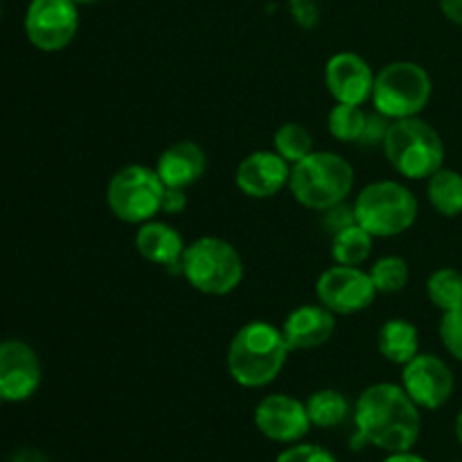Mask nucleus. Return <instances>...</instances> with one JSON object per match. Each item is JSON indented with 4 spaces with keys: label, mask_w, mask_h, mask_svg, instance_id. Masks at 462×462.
<instances>
[{
    "label": "nucleus",
    "mask_w": 462,
    "mask_h": 462,
    "mask_svg": "<svg viewBox=\"0 0 462 462\" xmlns=\"http://www.w3.org/2000/svg\"><path fill=\"white\" fill-rule=\"evenodd\" d=\"M374 70L361 54L337 52L325 63V86L337 104L364 106L373 99Z\"/></svg>",
    "instance_id": "nucleus-14"
},
{
    "label": "nucleus",
    "mask_w": 462,
    "mask_h": 462,
    "mask_svg": "<svg viewBox=\"0 0 462 462\" xmlns=\"http://www.w3.org/2000/svg\"><path fill=\"white\" fill-rule=\"evenodd\" d=\"M134 246L138 255L147 260L149 264L165 266L174 273H180V257H183L188 244L174 226L167 224V221L152 219L138 226Z\"/></svg>",
    "instance_id": "nucleus-18"
},
{
    "label": "nucleus",
    "mask_w": 462,
    "mask_h": 462,
    "mask_svg": "<svg viewBox=\"0 0 462 462\" xmlns=\"http://www.w3.org/2000/svg\"><path fill=\"white\" fill-rule=\"evenodd\" d=\"M427 199L433 210L442 217L462 215V174L449 167L438 170L427 179Z\"/></svg>",
    "instance_id": "nucleus-20"
},
{
    "label": "nucleus",
    "mask_w": 462,
    "mask_h": 462,
    "mask_svg": "<svg viewBox=\"0 0 462 462\" xmlns=\"http://www.w3.org/2000/svg\"><path fill=\"white\" fill-rule=\"evenodd\" d=\"M374 237L359 224H350L332 235V260L341 266H361L373 253Z\"/></svg>",
    "instance_id": "nucleus-22"
},
{
    "label": "nucleus",
    "mask_w": 462,
    "mask_h": 462,
    "mask_svg": "<svg viewBox=\"0 0 462 462\" xmlns=\"http://www.w3.org/2000/svg\"><path fill=\"white\" fill-rule=\"evenodd\" d=\"M316 302L337 316H352L365 311L377 298L373 278L359 266L334 264L316 280Z\"/></svg>",
    "instance_id": "nucleus-10"
},
{
    "label": "nucleus",
    "mask_w": 462,
    "mask_h": 462,
    "mask_svg": "<svg viewBox=\"0 0 462 462\" xmlns=\"http://www.w3.org/2000/svg\"><path fill=\"white\" fill-rule=\"evenodd\" d=\"M153 170L165 188L188 189L206 176L208 156L201 144L192 140H176L174 144L162 149Z\"/></svg>",
    "instance_id": "nucleus-17"
},
{
    "label": "nucleus",
    "mask_w": 462,
    "mask_h": 462,
    "mask_svg": "<svg viewBox=\"0 0 462 462\" xmlns=\"http://www.w3.org/2000/svg\"><path fill=\"white\" fill-rule=\"evenodd\" d=\"M433 79L427 68L415 61L386 63L374 77L373 106L388 120L418 117L429 106Z\"/></svg>",
    "instance_id": "nucleus-7"
},
{
    "label": "nucleus",
    "mask_w": 462,
    "mask_h": 462,
    "mask_svg": "<svg viewBox=\"0 0 462 462\" xmlns=\"http://www.w3.org/2000/svg\"><path fill=\"white\" fill-rule=\"evenodd\" d=\"M275 462H338L337 456L325 447L314 445V442H296L287 445V449L280 451Z\"/></svg>",
    "instance_id": "nucleus-28"
},
{
    "label": "nucleus",
    "mask_w": 462,
    "mask_h": 462,
    "mask_svg": "<svg viewBox=\"0 0 462 462\" xmlns=\"http://www.w3.org/2000/svg\"><path fill=\"white\" fill-rule=\"evenodd\" d=\"M253 420H255V427L262 436L269 438L271 442H280V445L302 442L311 429V420L307 415L305 402H300L293 395H287V393L266 395L255 406Z\"/></svg>",
    "instance_id": "nucleus-12"
},
{
    "label": "nucleus",
    "mask_w": 462,
    "mask_h": 462,
    "mask_svg": "<svg viewBox=\"0 0 462 462\" xmlns=\"http://www.w3.org/2000/svg\"><path fill=\"white\" fill-rule=\"evenodd\" d=\"M273 149L289 165H296L314 152V138H311V131L300 122H284L273 135Z\"/></svg>",
    "instance_id": "nucleus-25"
},
{
    "label": "nucleus",
    "mask_w": 462,
    "mask_h": 462,
    "mask_svg": "<svg viewBox=\"0 0 462 462\" xmlns=\"http://www.w3.org/2000/svg\"><path fill=\"white\" fill-rule=\"evenodd\" d=\"M185 208H188V194H185V189L167 188L165 197H162L161 212L174 217V215H183Z\"/></svg>",
    "instance_id": "nucleus-31"
},
{
    "label": "nucleus",
    "mask_w": 462,
    "mask_h": 462,
    "mask_svg": "<svg viewBox=\"0 0 462 462\" xmlns=\"http://www.w3.org/2000/svg\"><path fill=\"white\" fill-rule=\"evenodd\" d=\"M427 296L433 307L447 314V311L462 307V271L451 266H440L433 271L427 280Z\"/></svg>",
    "instance_id": "nucleus-23"
},
{
    "label": "nucleus",
    "mask_w": 462,
    "mask_h": 462,
    "mask_svg": "<svg viewBox=\"0 0 462 462\" xmlns=\"http://www.w3.org/2000/svg\"><path fill=\"white\" fill-rule=\"evenodd\" d=\"M356 438L364 445L397 454L411 451L422 433L420 406L400 383L379 382L365 388L355 404Z\"/></svg>",
    "instance_id": "nucleus-1"
},
{
    "label": "nucleus",
    "mask_w": 462,
    "mask_h": 462,
    "mask_svg": "<svg viewBox=\"0 0 462 462\" xmlns=\"http://www.w3.org/2000/svg\"><path fill=\"white\" fill-rule=\"evenodd\" d=\"M0 18H3V7H0Z\"/></svg>",
    "instance_id": "nucleus-37"
},
{
    "label": "nucleus",
    "mask_w": 462,
    "mask_h": 462,
    "mask_svg": "<svg viewBox=\"0 0 462 462\" xmlns=\"http://www.w3.org/2000/svg\"><path fill=\"white\" fill-rule=\"evenodd\" d=\"M291 14L298 25L314 27L319 23V5L316 0H291Z\"/></svg>",
    "instance_id": "nucleus-30"
},
{
    "label": "nucleus",
    "mask_w": 462,
    "mask_h": 462,
    "mask_svg": "<svg viewBox=\"0 0 462 462\" xmlns=\"http://www.w3.org/2000/svg\"><path fill=\"white\" fill-rule=\"evenodd\" d=\"M382 149L388 165L409 180H427L445 167L442 135L420 116L393 120Z\"/></svg>",
    "instance_id": "nucleus-4"
},
{
    "label": "nucleus",
    "mask_w": 462,
    "mask_h": 462,
    "mask_svg": "<svg viewBox=\"0 0 462 462\" xmlns=\"http://www.w3.org/2000/svg\"><path fill=\"white\" fill-rule=\"evenodd\" d=\"M307 415L311 420V427L334 429L343 424L350 415V402L337 388H320L311 393L305 402Z\"/></svg>",
    "instance_id": "nucleus-21"
},
{
    "label": "nucleus",
    "mask_w": 462,
    "mask_h": 462,
    "mask_svg": "<svg viewBox=\"0 0 462 462\" xmlns=\"http://www.w3.org/2000/svg\"><path fill=\"white\" fill-rule=\"evenodd\" d=\"M280 329L291 352L316 350L329 343L337 332V314H332L320 302L300 305L284 316Z\"/></svg>",
    "instance_id": "nucleus-16"
},
{
    "label": "nucleus",
    "mask_w": 462,
    "mask_h": 462,
    "mask_svg": "<svg viewBox=\"0 0 462 462\" xmlns=\"http://www.w3.org/2000/svg\"><path fill=\"white\" fill-rule=\"evenodd\" d=\"M438 332H440V341L445 346V350L462 364V307L460 310L442 314Z\"/></svg>",
    "instance_id": "nucleus-27"
},
{
    "label": "nucleus",
    "mask_w": 462,
    "mask_h": 462,
    "mask_svg": "<svg viewBox=\"0 0 462 462\" xmlns=\"http://www.w3.org/2000/svg\"><path fill=\"white\" fill-rule=\"evenodd\" d=\"M180 275L203 296H228L242 284L244 260L228 239L206 235L185 246Z\"/></svg>",
    "instance_id": "nucleus-5"
},
{
    "label": "nucleus",
    "mask_w": 462,
    "mask_h": 462,
    "mask_svg": "<svg viewBox=\"0 0 462 462\" xmlns=\"http://www.w3.org/2000/svg\"><path fill=\"white\" fill-rule=\"evenodd\" d=\"M400 386L420 406V411H438L454 395V370L438 355L420 352L409 364L402 365Z\"/></svg>",
    "instance_id": "nucleus-11"
},
{
    "label": "nucleus",
    "mask_w": 462,
    "mask_h": 462,
    "mask_svg": "<svg viewBox=\"0 0 462 462\" xmlns=\"http://www.w3.org/2000/svg\"><path fill=\"white\" fill-rule=\"evenodd\" d=\"M77 5H95V3H99V0H75Z\"/></svg>",
    "instance_id": "nucleus-36"
},
{
    "label": "nucleus",
    "mask_w": 462,
    "mask_h": 462,
    "mask_svg": "<svg viewBox=\"0 0 462 462\" xmlns=\"http://www.w3.org/2000/svg\"><path fill=\"white\" fill-rule=\"evenodd\" d=\"M355 189V167L337 152H311L291 165L289 192L307 210L328 212Z\"/></svg>",
    "instance_id": "nucleus-3"
},
{
    "label": "nucleus",
    "mask_w": 462,
    "mask_h": 462,
    "mask_svg": "<svg viewBox=\"0 0 462 462\" xmlns=\"http://www.w3.org/2000/svg\"><path fill=\"white\" fill-rule=\"evenodd\" d=\"M456 438H458V442L462 447V409H460L458 418H456Z\"/></svg>",
    "instance_id": "nucleus-35"
},
{
    "label": "nucleus",
    "mask_w": 462,
    "mask_h": 462,
    "mask_svg": "<svg viewBox=\"0 0 462 462\" xmlns=\"http://www.w3.org/2000/svg\"><path fill=\"white\" fill-rule=\"evenodd\" d=\"M377 350L388 364L406 365L420 355L418 328L406 319H388L377 332Z\"/></svg>",
    "instance_id": "nucleus-19"
},
{
    "label": "nucleus",
    "mask_w": 462,
    "mask_h": 462,
    "mask_svg": "<svg viewBox=\"0 0 462 462\" xmlns=\"http://www.w3.org/2000/svg\"><path fill=\"white\" fill-rule=\"evenodd\" d=\"M377 293H400L404 291L411 280L409 262L400 255H383L368 269Z\"/></svg>",
    "instance_id": "nucleus-26"
},
{
    "label": "nucleus",
    "mask_w": 462,
    "mask_h": 462,
    "mask_svg": "<svg viewBox=\"0 0 462 462\" xmlns=\"http://www.w3.org/2000/svg\"><path fill=\"white\" fill-rule=\"evenodd\" d=\"M368 113L356 104H334L328 116V131L338 143H361Z\"/></svg>",
    "instance_id": "nucleus-24"
},
{
    "label": "nucleus",
    "mask_w": 462,
    "mask_h": 462,
    "mask_svg": "<svg viewBox=\"0 0 462 462\" xmlns=\"http://www.w3.org/2000/svg\"><path fill=\"white\" fill-rule=\"evenodd\" d=\"M383 462H429L424 456H418L413 454V449L411 451H397V454H388V458Z\"/></svg>",
    "instance_id": "nucleus-34"
},
{
    "label": "nucleus",
    "mask_w": 462,
    "mask_h": 462,
    "mask_svg": "<svg viewBox=\"0 0 462 462\" xmlns=\"http://www.w3.org/2000/svg\"><path fill=\"white\" fill-rule=\"evenodd\" d=\"M393 120H388L382 113H368V122H365L364 138H361L359 144H365V147H377V144H383V138L388 134V126H391Z\"/></svg>",
    "instance_id": "nucleus-29"
},
{
    "label": "nucleus",
    "mask_w": 462,
    "mask_h": 462,
    "mask_svg": "<svg viewBox=\"0 0 462 462\" xmlns=\"http://www.w3.org/2000/svg\"><path fill=\"white\" fill-rule=\"evenodd\" d=\"M3 402H5V400H3V397H0V404H3Z\"/></svg>",
    "instance_id": "nucleus-38"
},
{
    "label": "nucleus",
    "mask_w": 462,
    "mask_h": 462,
    "mask_svg": "<svg viewBox=\"0 0 462 462\" xmlns=\"http://www.w3.org/2000/svg\"><path fill=\"white\" fill-rule=\"evenodd\" d=\"M9 462H50V458L34 447H25V449H18Z\"/></svg>",
    "instance_id": "nucleus-33"
},
{
    "label": "nucleus",
    "mask_w": 462,
    "mask_h": 462,
    "mask_svg": "<svg viewBox=\"0 0 462 462\" xmlns=\"http://www.w3.org/2000/svg\"><path fill=\"white\" fill-rule=\"evenodd\" d=\"M291 165L275 149H260L244 158L235 171L239 192L248 199H271L289 188Z\"/></svg>",
    "instance_id": "nucleus-15"
},
{
    "label": "nucleus",
    "mask_w": 462,
    "mask_h": 462,
    "mask_svg": "<svg viewBox=\"0 0 462 462\" xmlns=\"http://www.w3.org/2000/svg\"><path fill=\"white\" fill-rule=\"evenodd\" d=\"M289 355L282 329L266 320H251L235 332L226 352V368L242 388H266L280 377Z\"/></svg>",
    "instance_id": "nucleus-2"
},
{
    "label": "nucleus",
    "mask_w": 462,
    "mask_h": 462,
    "mask_svg": "<svg viewBox=\"0 0 462 462\" xmlns=\"http://www.w3.org/2000/svg\"><path fill=\"white\" fill-rule=\"evenodd\" d=\"M355 219L374 239H391L404 235L418 221V199L400 180L368 183L355 201Z\"/></svg>",
    "instance_id": "nucleus-6"
},
{
    "label": "nucleus",
    "mask_w": 462,
    "mask_h": 462,
    "mask_svg": "<svg viewBox=\"0 0 462 462\" xmlns=\"http://www.w3.org/2000/svg\"><path fill=\"white\" fill-rule=\"evenodd\" d=\"M165 183L153 167L126 165L106 185V206L125 224L140 226L156 219L165 197Z\"/></svg>",
    "instance_id": "nucleus-8"
},
{
    "label": "nucleus",
    "mask_w": 462,
    "mask_h": 462,
    "mask_svg": "<svg viewBox=\"0 0 462 462\" xmlns=\"http://www.w3.org/2000/svg\"><path fill=\"white\" fill-rule=\"evenodd\" d=\"M43 368L34 347L25 341L0 343V397L5 402H25L39 391Z\"/></svg>",
    "instance_id": "nucleus-13"
},
{
    "label": "nucleus",
    "mask_w": 462,
    "mask_h": 462,
    "mask_svg": "<svg viewBox=\"0 0 462 462\" xmlns=\"http://www.w3.org/2000/svg\"><path fill=\"white\" fill-rule=\"evenodd\" d=\"M79 32L75 0H32L25 12L27 41L41 52H61Z\"/></svg>",
    "instance_id": "nucleus-9"
},
{
    "label": "nucleus",
    "mask_w": 462,
    "mask_h": 462,
    "mask_svg": "<svg viewBox=\"0 0 462 462\" xmlns=\"http://www.w3.org/2000/svg\"><path fill=\"white\" fill-rule=\"evenodd\" d=\"M447 21L462 25V0H438Z\"/></svg>",
    "instance_id": "nucleus-32"
}]
</instances>
